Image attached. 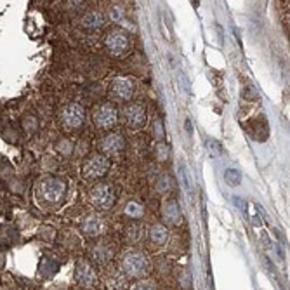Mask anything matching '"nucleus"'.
Instances as JSON below:
<instances>
[{"instance_id": "1", "label": "nucleus", "mask_w": 290, "mask_h": 290, "mask_svg": "<svg viewBox=\"0 0 290 290\" xmlns=\"http://www.w3.org/2000/svg\"><path fill=\"white\" fill-rule=\"evenodd\" d=\"M120 273L130 280H142L151 271L150 257L141 250H127L120 257Z\"/></svg>"}, {"instance_id": "2", "label": "nucleus", "mask_w": 290, "mask_h": 290, "mask_svg": "<svg viewBox=\"0 0 290 290\" xmlns=\"http://www.w3.org/2000/svg\"><path fill=\"white\" fill-rule=\"evenodd\" d=\"M37 195L47 203H58L66 195V183L59 177H46L37 186Z\"/></svg>"}, {"instance_id": "3", "label": "nucleus", "mask_w": 290, "mask_h": 290, "mask_svg": "<svg viewBox=\"0 0 290 290\" xmlns=\"http://www.w3.org/2000/svg\"><path fill=\"white\" fill-rule=\"evenodd\" d=\"M59 125L66 130H77L84 125L85 122V110L82 108L80 104H66L59 110V115H58Z\"/></svg>"}, {"instance_id": "4", "label": "nucleus", "mask_w": 290, "mask_h": 290, "mask_svg": "<svg viewBox=\"0 0 290 290\" xmlns=\"http://www.w3.org/2000/svg\"><path fill=\"white\" fill-rule=\"evenodd\" d=\"M75 283L82 288H91L97 281V273L94 264L89 259H79L75 263V271H73Z\"/></svg>"}, {"instance_id": "5", "label": "nucleus", "mask_w": 290, "mask_h": 290, "mask_svg": "<svg viewBox=\"0 0 290 290\" xmlns=\"http://www.w3.org/2000/svg\"><path fill=\"white\" fill-rule=\"evenodd\" d=\"M110 170V160L104 155H92L82 165V175L89 181L92 179H101Z\"/></svg>"}, {"instance_id": "6", "label": "nucleus", "mask_w": 290, "mask_h": 290, "mask_svg": "<svg viewBox=\"0 0 290 290\" xmlns=\"http://www.w3.org/2000/svg\"><path fill=\"white\" fill-rule=\"evenodd\" d=\"M92 120L99 129H112L118 124V110L112 103H101L94 108Z\"/></svg>"}, {"instance_id": "7", "label": "nucleus", "mask_w": 290, "mask_h": 290, "mask_svg": "<svg viewBox=\"0 0 290 290\" xmlns=\"http://www.w3.org/2000/svg\"><path fill=\"white\" fill-rule=\"evenodd\" d=\"M91 202L97 210H108L115 203V191L106 183H99L91 190Z\"/></svg>"}, {"instance_id": "8", "label": "nucleus", "mask_w": 290, "mask_h": 290, "mask_svg": "<svg viewBox=\"0 0 290 290\" xmlns=\"http://www.w3.org/2000/svg\"><path fill=\"white\" fill-rule=\"evenodd\" d=\"M106 49L112 52L113 56H122L124 52L129 51L130 39L125 30H112L104 39Z\"/></svg>"}, {"instance_id": "9", "label": "nucleus", "mask_w": 290, "mask_h": 290, "mask_svg": "<svg viewBox=\"0 0 290 290\" xmlns=\"http://www.w3.org/2000/svg\"><path fill=\"white\" fill-rule=\"evenodd\" d=\"M110 92H112V96L115 97V99L130 101L134 92H136V84H134V80L129 79V77H117V79L112 82Z\"/></svg>"}, {"instance_id": "10", "label": "nucleus", "mask_w": 290, "mask_h": 290, "mask_svg": "<svg viewBox=\"0 0 290 290\" xmlns=\"http://www.w3.org/2000/svg\"><path fill=\"white\" fill-rule=\"evenodd\" d=\"M125 150V137L120 132H112L99 141V151L104 157H115Z\"/></svg>"}, {"instance_id": "11", "label": "nucleus", "mask_w": 290, "mask_h": 290, "mask_svg": "<svg viewBox=\"0 0 290 290\" xmlns=\"http://www.w3.org/2000/svg\"><path fill=\"white\" fill-rule=\"evenodd\" d=\"M124 120L127 127L137 130L146 124V110L139 103H129L124 108Z\"/></svg>"}, {"instance_id": "12", "label": "nucleus", "mask_w": 290, "mask_h": 290, "mask_svg": "<svg viewBox=\"0 0 290 290\" xmlns=\"http://www.w3.org/2000/svg\"><path fill=\"white\" fill-rule=\"evenodd\" d=\"M80 230L84 231L87 236H99L108 230V224H106L104 219L99 218L97 214H89L82 219Z\"/></svg>"}, {"instance_id": "13", "label": "nucleus", "mask_w": 290, "mask_h": 290, "mask_svg": "<svg viewBox=\"0 0 290 290\" xmlns=\"http://www.w3.org/2000/svg\"><path fill=\"white\" fill-rule=\"evenodd\" d=\"M89 256H91V259L94 263L97 264H106L110 263V259L113 257V248L110 243L106 242H94L91 247H89Z\"/></svg>"}, {"instance_id": "14", "label": "nucleus", "mask_w": 290, "mask_h": 290, "mask_svg": "<svg viewBox=\"0 0 290 290\" xmlns=\"http://www.w3.org/2000/svg\"><path fill=\"white\" fill-rule=\"evenodd\" d=\"M163 219L167 224H179L181 223V210L175 200H167L163 203Z\"/></svg>"}, {"instance_id": "15", "label": "nucleus", "mask_w": 290, "mask_h": 290, "mask_svg": "<svg viewBox=\"0 0 290 290\" xmlns=\"http://www.w3.org/2000/svg\"><path fill=\"white\" fill-rule=\"evenodd\" d=\"M167 240H169V230H167L165 224L157 223L150 228V242L153 245L162 247V245L167 243Z\"/></svg>"}, {"instance_id": "16", "label": "nucleus", "mask_w": 290, "mask_h": 290, "mask_svg": "<svg viewBox=\"0 0 290 290\" xmlns=\"http://www.w3.org/2000/svg\"><path fill=\"white\" fill-rule=\"evenodd\" d=\"M82 24H84L85 28H89V30H96V28H101L104 24V18L101 12H87V14L82 18Z\"/></svg>"}, {"instance_id": "17", "label": "nucleus", "mask_w": 290, "mask_h": 290, "mask_svg": "<svg viewBox=\"0 0 290 290\" xmlns=\"http://www.w3.org/2000/svg\"><path fill=\"white\" fill-rule=\"evenodd\" d=\"M124 214L127 215V218L139 219V218L144 215V209H142V205L139 202H129L127 205H125V209H124Z\"/></svg>"}, {"instance_id": "18", "label": "nucleus", "mask_w": 290, "mask_h": 290, "mask_svg": "<svg viewBox=\"0 0 290 290\" xmlns=\"http://www.w3.org/2000/svg\"><path fill=\"white\" fill-rule=\"evenodd\" d=\"M224 179H226V183L230 186H238L242 183V174L235 169H228L226 174H224Z\"/></svg>"}, {"instance_id": "19", "label": "nucleus", "mask_w": 290, "mask_h": 290, "mask_svg": "<svg viewBox=\"0 0 290 290\" xmlns=\"http://www.w3.org/2000/svg\"><path fill=\"white\" fill-rule=\"evenodd\" d=\"M130 290H158V287L153 280L142 278V280H137L136 283L130 287Z\"/></svg>"}, {"instance_id": "20", "label": "nucleus", "mask_w": 290, "mask_h": 290, "mask_svg": "<svg viewBox=\"0 0 290 290\" xmlns=\"http://www.w3.org/2000/svg\"><path fill=\"white\" fill-rule=\"evenodd\" d=\"M153 134L155 137H157L158 141L163 142V139H165V130H163V122L160 120V118H157L153 124Z\"/></svg>"}, {"instance_id": "21", "label": "nucleus", "mask_w": 290, "mask_h": 290, "mask_svg": "<svg viewBox=\"0 0 290 290\" xmlns=\"http://www.w3.org/2000/svg\"><path fill=\"white\" fill-rule=\"evenodd\" d=\"M157 190L160 191V193H165V191L170 190V179L167 177L165 174H162L160 177H158V181H157Z\"/></svg>"}, {"instance_id": "22", "label": "nucleus", "mask_w": 290, "mask_h": 290, "mask_svg": "<svg viewBox=\"0 0 290 290\" xmlns=\"http://www.w3.org/2000/svg\"><path fill=\"white\" fill-rule=\"evenodd\" d=\"M179 285H181L185 290L191 288V275L186 271V269H183V271L179 273Z\"/></svg>"}, {"instance_id": "23", "label": "nucleus", "mask_w": 290, "mask_h": 290, "mask_svg": "<svg viewBox=\"0 0 290 290\" xmlns=\"http://www.w3.org/2000/svg\"><path fill=\"white\" fill-rule=\"evenodd\" d=\"M141 228L139 226H130L129 228V231H127V240L129 242H139V238H141Z\"/></svg>"}, {"instance_id": "24", "label": "nucleus", "mask_w": 290, "mask_h": 290, "mask_svg": "<svg viewBox=\"0 0 290 290\" xmlns=\"http://www.w3.org/2000/svg\"><path fill=\"white\" fill-rule=\"evenodd\" d=\"M157 157H158V160H162V162H165L167 158H169V146H167L165 142H158Z\"/></svg>"}, {"instance_id": "25", "label": "nucleus", "mask_w": 290, "mask_h": 290, "mask_svg": "<svg viewBox=\"0 0 290 290\" xmlns=\"http://www.w3.org/2000/svg\"><path fill=\"white\" fill-rule=\"evenodd\" d=\"M179 174H181V179H183V185H185L188 190L191 188V181L188 179V170L185 167V163H179Z\"/></svg>"}, {"instance_id": "26", "label": "nucleus", "mask_w": 290, "mask_h": 290, "mask_svg": "<svg viewBox=\"0 0 290 290\" xmlns=\"http://www.w3.org/2000/svg\"><path fill=\"white\" fill-rule=\"evenodd\" d=\"M61 144L58 146V151L59 153H64V155H70L71 153V142L68 141V139H64V141H59Z\"/></svg>"}, {"instance_id": "27", "label": "nucleus", "mask_w": 290, "mask_h": 290, "mask_svg": "<svg viewBox=\"0 0 290 290\" xmlns=\"http://www.w3.org/2000/svg\"><path fill=\"white\" fill-rule=\"evenodd\" d=\"M179 82H181V87H183V91H185V92H190V80H188L186 73L179 71Z\"/></svg>"}, {"instance_id": "28", "label": "nucleus", "mask_w": 290, "mask_h": 290, "mask_svg": "<svg viewBox=\"0 0 290 290\" xmlns=\"http://www.w3.org/2000/svg\"><path fill=\"white\" fill-rule=\"evenodd\" d=\"M207 146H209L210 153L214 155V157H218V155H219V151H221V148H219V142H218V141H214V139H209V142H207Z\"/></svg>"}, {"instance_id": "29", "label": "nucleus", "mask_w": 290, "mask_h": 290, "mask_svg": "<svg viewBox=\"0 0 290 290\" xmlns=\"http://www.w3.org/2000/svg\"><path fill=\"white\" fill-rule=\"evenodd\" d=\"M4 264H6V256H4V252H0V269L4 268Z\"/></svg>"}, {"instance_id": "30", "label": "nucleus", "mask_w": 290, "mask_h": 290, "mask_svg": "<svg viewBox=\"0 0 290 290\" xmlns=\"http://www.w3.org/2000/svg\"><path fill=\"white\" fill-rule=\"evenodd\" d=\"M186 132L191 136V132H193V129H191V122L190 120H186Z\"/></svg>"}]
</instances>
